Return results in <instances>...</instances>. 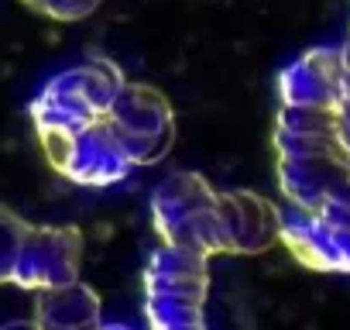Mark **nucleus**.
I'll use <instances>...</instances> for the list:
<instances>
[{
	"label": "nucleus",
	"mask_w": 350,
	"mask_h": 330,
	"mask_svg": "<svg viewBox=\"0 0 350 330\" xmlns=\"http://www.w3.org/2000/svg\"><path fill=\"white\" fill-rule=\"evenodd\" d=\"M224 248L237 255H258L278 241V207L251 190H227L217 193Z\"/></svg>",
	"instance_id": "obj_10"
},
{
	"label": "nucleus",
	"mask_w": 350,
	"mask_h": 330,
	"mask_svg": "<svg viewBox=\"0 0 350 330\" xmlns=\"http://www.w3.org/2000/svg\"><path fill=\"white\" fill-rule=\"evenodd\" d=\"M275 155L288 207L306 214L350 207V148L340 134V110L278 103Z\"/></svg>",
	"instance_id": "obj_1"
},
{
	"label": "nucleus",
	"mask_w": 350,
	"mask_h": 330,
	"mask_svg": "<svg viewBox=\"0 0 350 330\" xmlns=\"http://www.w3.org/2000/svg\"><path fill=\"white\" fill-rule=\"evenodd\" d=\"M206 255L161 244L144 268V313L151 330H206Z\"/></svg>",
	"instance_id": "obj_3"
},
{
	"label": "nucleus",
	"mask_w": 350,
	"mask_h": 330,
	"mask_svg": "<svg viewBox=\"0 0 350 330\" xmlns=\"http://www.w3.org/2000/svg\"><path fill=\"white\" fill-rule=\"evenodd\" d=\"M31 220H25L21 214H14L11 207L0 203V282H11L14 268H18V255L25 244Z\"/></svg>",
	"instance_id": "obj_12"
},
{
	"label": "nucleus",
	"mask_w": 350,
	"mask_h": 330,
	"mask_svg": "<svg viewBox=\"0 0 350 330\" xmlns=\"http://www.w3.org/2000/svg\"><path fill=\"white\" fill-rule=\"evenodd\" d=\"M25 4L52 21H83L100 8V0H25Z\"/></svg>",
	"instance_id": "obj_13"
},
{
	"label": "nucleus",
	"mask_w": 350,
	"mask_h": 330,
	"mask_svg": "<svg viewBox=\"0 0 350 330\" xmlns=\"http://www.w3.org/2000/svg\"><path fill=\"white\" fill-rule=\"evenodd\" d=\"M38 141L52 169L79 186H110L144 165L137 144L113 124L110 114H100L72 131L38 134Z\"/></svg>",
	"instance_id": "obj_2"
},
{
	"label": "nucleus",
	"mask_w": 350,
	"mask_h": 330,
	"mask_svg": "<svg viewBox=\"0 0 350 330\" xmlns=\"http://www.w3.org/2000/svg\"><path fill=\"white\" fill-rule=\"evenodd\" d=\"M79 265H83V234L79 227H45V224H31L18 255V268H14V285L25 289H59L79 279Z\"/></svg>",
	"instance_id": "obj_8"
},
{
	"label": "nucleus",
	"mask_w": 350,
	"mask_h": 330,
	"mask_svg": "<svg viewBox=\"0 0 350 330\" xmlns=\"http://www.w3.org/2000/svg\"><path fill=\"white\" fill-rule=\"evenodd\" d=\"M31 323L38 330H103L100 296L79 279L59 289H42Z\"/></svg>",
	"instance_id": "obj_11"
},
{
	"label": "nucleus",
	"mask_w": 350,
	"mask_h": 330,
	"mask_svg": "<svg viewBox=\"0 0 350 330\" xmlns=\"http://www.w3.org/2000/svg\"><path fill=\"white\" fill-rule=\"evenodd\" d=\"M107 114L137 144L144 165H154L168 155V148L175 141V114H172L168 97L158 86L134 83V79L124 76V83L117 86Z\"/></svg>",
	"instance_id": "obj_7"
},
{
	"label": "nucleus",
	"mask_w": 350,
	"mask_h": 330,
	"mask_svg": "<svg viewBox=\"0 0 350 330\" xmlns=\"http://www.w3.org/2000/svg\"><path fill=\"white\" fill-rule=\"evenodd\" d=\"M340 93H343L340 45L309 49L306 55H299L278 73V103L340 110Z\"/></svg>",
	"instance_id": "obj_9"
},
{
	"label": "nucleus",
	"mask_w": 350,
	"mask_h": 330,
	"mask_svg": "<svg viewBox=\"0 0 350 330\" xmlns=\"http://www.w3.org/2000/svg\"><path fill=\"white\" fill-rule=\"evenodd\" d=\"M120 83H124V73L110 59H86L79 66L62 69L42 86V93L28 107L35 131L38 134L72 131L107 114Z\"/></svg>",
	"instance_id": "obj_5"
},
{
	"label": "nucleus",
	"mask_w": 350,
	"mask_h": 330,
	"mask_svg": "<svg viewBox=\"0 0 350 330\" xmlns=\"http://www.w3.org/2000/svg\"><path fill=\"white\" fill-rule=\"evenodd\" d=\"M103 330H131V327H124V323H107Z\"/></svg>",
	"instance_id": "obj_15"
},
{
	"label": "nucleus",
	"mask_w": 350,
	"mask_h": 330,
	"mask_svg": "<svg viewBox=\"0 0 350 330\" xmlns=\"http://www.w3.org/2000/svg\"><path fill=\"white\" fill-rule=\"evenodd\" d=\"M340 134L350 148V69L343 66V93H340Z\"/></svg>",
	"instance_id": "obj_14"
},
{
	"label": "nucleus",
	"mask_w": 350,
	"mask_h": 330,
	"mask_svg": "<svg viewBox=\"0 0 350 330\" xmlns=\"http://www.w3.org/2000/svg\"><path fill=\"white\" fill-rule=\"evenodd\" d=\"M151 214L161 241L172 248H186L206 258L227 251L217 210V190L200 173L165 176L151 196Z\"/></svg>",
	"instance_id": "obj_4"
},
{
	"label": "nucleus",
	"mask_w": 350,
	"mask_h": 330,
	"mask_svg": "<svg viewBox=\"0 0 350 330\" xmlns=\"http://www.w3.org/2000/svg\"><path fill=\"white\" fill-rule=\"evenodd\" d=\"M278 241L316 272H350V207H323L316 214L278 210Z\"/></svg>",
	"instance_id": "obj_6"
}]
</instances>
